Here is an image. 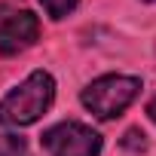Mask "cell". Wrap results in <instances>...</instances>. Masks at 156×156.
<instances>
[{
	"label": "cell",
	"instance_id": "8992f818",
	"mask_svg": "<svg viewBox=\"0 0 156 156\" xmlns=\"http://www.w3.org/2000/svg\"><path fill=\"white\" fill-rule=\"evenodd\" d=\"M0 156H31L28 153V144L16 135H3L0 138Z\"/></svg>",
	"mask_w": 156,
	"mask_h": 156
},
{
	"label": "cell",
	"instance_id": "3957f363",
	"mask_svg": "<svg viewBox=\"0 0 156 156\" xmlns=\"http://www.w3.org/2000/svg\"><path fill=\"white\" fill-rule=\"evenodd\" d=\"M101 135L86 122H58L43 132V147L49 156H98L101 153Z\"/></svg>",
	"mask_w": 156,
	"mask_h": 156
},
{
	"label": "cell",
	"instance_id": "ba28073f",
	"mask_svg": "<svg viewBox=\"0 0 156 156\" xmlns=\"http://www.w3.org/2000/svg\"><path fill=\"white\" fill-rule=\"evenodd\" d=\"M147 116H150V119H153V122H156V98H153V101H150V104H147Z\"/></svg>",
	"mask_w": 156,
	"mask_h": 156
},
{
	"label": "cell",
	"instance_id": "277c9868",
	"mask_svg": "<svg viewBox=\"0 0 156 156\" xmlns=\"http://www.w3.org/2000/svg\"><path fill=\"white\" fill-rule=\"evenodd\" d=\"M40 37V19L31 9H12L0 12V52L19 55L28 46H34Z\"/></svg>",
	"mask_w": 156,
	"mask_h": 156
},
{
	"label": "cell",
	"instance_id": "52a82bcc",
	"mask_svg": "<svg viewBox=\"0 0 156 156\" xmlns=\"http://www.w3.org/2000/svg\"><path fill=\"white\" fill-rule=\"evenodd\" d=\"M122 147H126V150H132V153H141V150H147L144 132H141V129H129V132H126V138H122Z\"/></svg>",
	"mask_w": 156,
	"mask_h": 156
},
{
	"label": "cell",
	"instance_id": "5b68a950",
	"mask_svg": "<svg viewBox=\"0 0 156 156\" xmlns=\"http://www.w3.org/2000/svg\"><path fill=\"white\" fill-rule=\"evenodd\" d=\"M43 3V9H46V16L49 19H64V16H70L76 6H80V0H40Z\"/></svg>",
	"mask_w": 156,
	"mask_h": 156
},
{
	"label": "cell",
	"instance_id": "7a4b0ae2",
	"mask_svg": "<svg viewBox=\"0 0 156 156\" xmlns=\"http://www.w3.org/2000/svg\"><path fill=\"white\" fill-rule=\"evenodd\" d=\"M141 92V80L138 76H126V73H107V76H98V80H92L80 101L83 107L98 116V119H113L119 116Z\"/></svg>",
	"mask_w": 156,
	"mask_h": 156
},
{
	"label": "cell",
	"instance_id": "6da1fadb",
	"mask_svg": "<svg viewBox=\"0 0 156 156\" xmlns=\"http://www.w3.org/2000/svg\"><path fill=\"white\" fill-rule=\"evenodd\" d=\"M55 101V80L49 70H34L0 101V126L22 129L37 122Z\"/></svg>",
	"mask_w": 156,
	"mask_h": 156
}]
</instances>
